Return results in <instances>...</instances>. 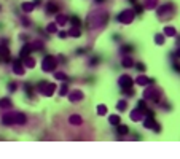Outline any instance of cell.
<instances>
[{
	"label": "cell",
	"mask_w": 180,
	"mask_h": 159,
	"mask_svg": "<svg viewBox=\"0 0 180 159\" xmlns=\"http://www.w3.org/2000/svg\"><path fill=\"white\" fill-rule=\"evenodd\" d=\"M107 21H108V13L107 11H93L91 15H89L88 18V27H91V29H101V27H104L107 24Z\"/></svg>",
	"instance_id": "6da1fadb"
},
{
	"label": "cell",
	"mask_w": 180,
	"mask_h": 159,
	"mask_svg": "<svg viewBox=\"0 0 180 159\" xmlns=\"http://www.w3.org/2000/svg\"><path fill=\"white\" fill-rule=\"evenodd\" d=\"M156 15L160 19L163 21H169L172 16H174V5L168 3V5H161V6H156Z\"/></svg>",
	"instance_id": "7a4b0ae2"
},
{
	"label": "cell",
	"mask_w": 180,
	"mask_h": 159,
	"mask_svg": "<svg viewBox=\"0 0 180 159\" xmlns=\"http://www.w3.org/2000/svg\"><path fill=\"white\" fill-rule=\"evenodd\" d=\"M35 89H37L40 94H43V95H46V97H50V95H53L54 91H56V85H54V83H48V81H40Z\"/></svg>",
	"instance_id": "3957f363"
},
{
	"label": "cell",
	"mask_w": 180,
	"mask_h": 159,
	"mask_svg": "<svg viewBox=\"0 0 180 159\" xmlns=\"http://www.w3.org/2000/svg\"><path fill=\"white\" fill-rule=\"evenodd\" d=\"M143 99L145 100H153V102H161V91L156 88H147L143 91Z\"/></svg>",
	"instance_id": "277c9868"
},
{
	"label": "cell",
	"mask_w": 180,
	"mask_h": 159,
	"mask_svg": "<svg viewBox=\"0 0 180 159\" xmlns=\"http://www.w3.org/2000/svg\"><path fill=\"white\" fill-rule=\"evenodd\" d=\"M58 67V59L53 56H45L43 62H41V70L43 72H53Z\"/></svg>",
	"instance_id": "5b68a950"
},
{
	"label": "cell",
	"mask_w": 180,
	"mask_h": 159,
	"mask_svg": "<svg viewBox=\"0 0 180 159\" xmlns=\"http://www.w3.org/2000/svg\"><path fill=\"white\" fill-rule=\"evenodd\" d=\"M134 18H136L134 10H123L116 19H118V22H121V24H131L134 21Z\"/></svg>",
	"instance_id": "8992f818"
},
{
	"label": "cell",
	"mask_w": 180,
	"mask_h": 159,
	"mask_svg": "<svg viewBox=\"0 0 180 159\" xmlns=\"http://www.w3.org/2000/svg\"><path fill=\"white\" fill-rule=\"evenodd\" d=\"M142 121H143L142 124H143V127H145V129H151V130H155L156 134H160V132H161V126L153 119V116H147V118H143Z\"/></svg>",
	"instance_id": "52a82bcc"
},
{
	"label": "cell",
	"mask_w": 180,
	"mask_h": 159,
	"mask_svg": "<svg viewBox=\"0 0 180 159\" xmlns=\"http://www.w3.org/2000/svg\"><path fill=\"white\" fill-rule=\"evenodd\" d=\"M118 85H120V88H121V91H123V89H129V88H132L134 80L131 78L129 75H121L120 80H118Z\"/></svg>",
	"instance_id": "ba28073f"
},
{
	"label": "cell",
	"mask_w": 180,
	"mask_h": 159,
	"mask_svg": "<svg viewBox=\"0 0 180 159\" xmlns=\"http://www.w3.org/2000/svg\"><path fill=\"white\" fill-rule=\"evenodd\" d=\"M24 64H23V60L21 59H16V60H13V72H15L16 75H24L26 70H24Z\"/></svg>",
	"instance_id": "9c48e42d"
},
{
	"label": "cell",
	"mask_w": 180,
	"mask_h": 159,
	"mask_svg": "<svg viewBox=\"0 0 180 159\" xmlns=\"http://www.w3.org/2000/svg\"><path fill=\"white\" fill-rule=\"evenodd\" d=\"M0 62H11L10 51H8V46H6V45L0 46Z\"/></svg>",
	"instance_id": "30bf717a"
},
{
	"label": "cell",
	"mask_w": 180,
	"mask_h": 159,
	"mask_svg": "<svg viewBox=\"0 0 180 159\" xmlns=\"http://www.w3.org/2000/svg\"><path fill=\"white\" fill-rule=\"evenodd\" d=\"M134 83H137L139 86H148V85H153L155 80H151V78H148V77H145V75H139V77L136 78Z\"/></svg>",
	"instance_id": "8fae6325"
},
{
	"label": "cell",
	"mask_w": 180,
	"mask_h": 159,
	"mask_svg": "<svg viewBox=\"0 0 180 159\" xmlns=\"http://www.w3.org/2000/svg\"><path fill=\"white\" fill-rule=\"evenodd\" d=\"M83 97H85V95H83V91H80V89H75V91L69 92V100L70 102H78Z\"/></svg>",
	"instance_id": "7c38bea8"
},
{
	"label": "cell",
	"mask_w": 180,
	"mask_h": 159,
	"mask_svg": "<svg viewBox=\"0 0 180 159\" xmlns=\"http://www.w3.org/2000/svg\"><path fill=\"white\" fill-rule=\"evenodd\" d=\"M2 123L5 124V126H13V124H16V119H15V113H6V115H3Z\"/></svg>",
	"instance_id": "4fadbf2b"
},
{
	"label": "cell",
	"mask_w": 180,
	"mask_h": 159,
	"mask_svg": "<svg viewBox=\"0 0 180 159\" xmlns=\"http://www.w3.org/2000/svg\"><path fill=\"white\" fill-rule=\"evenodd\" d=\"M131 119L132 121H136V123H139V121H142L143 119V112H140L139 108H136V110H132V112H131Z\"/></svg>",
	"instance_id": "5bb4252c"
},
{
	"label": "cell",
	"mask_w": 180,
	"mask_h": 159,
	"mask_svg": "<svg viewBox=\"0 0 180 159\" xmlns=\"http://www.w3.org/2000/svg\"><path fill=\"white\" fill-rule=\"evenodd\" d=\"M58 11H59V6L54 3V2H48L46 5V13L48 15H58Z\"/></svg>",
	"instance_id": "9a60e30c"
},
{
	"label": "cell",
	"mask_w": 180,
	"mask_h": 159,
	"mask_svg": "<svg viewBox=\"0 0 180 159\" xmlns=\"http://www.w3.org/2000/svg\"><path fill=\"white\" fill-rule=\"evenodd\" d=\"M30 51H32L30 45H24L23 48H21V51H19V59H24L26 56H29V54H30Z\"/></svg>",
	"instance_id": "2e32d148"
},
{
	"label": "cell",
	"mask_w": 180,
	"mask_h": 159,
	"mask_svg": "<svg viewBox=\"0 0 180 159\" xmlns=\"http://www.w3.org/2000/svg\"><path fill=\"white\" fill-rule=\"evenodd\" d=\"M69 123H70L72 126H80V124L83 123V118L80 115H72L70 118H69Z\"/></svg>",
	"instance_id": "e0dca14e"
},
{
	"label": "cell",
	"mask_w": 180,
	"mask_h": 159,
	"mask_svg": "<svg viewBox=\"0 0 180 159\" xmlns=\"http://www.w3.org/2000/svg\"><path fill=\"white\" fill-rule=\"evenodd\" d=\"M21 60H23V64H24L26 68H32V67H35V60H34V57H30V56H26L24 59H21Z\"/></svg>",
	"instance_id": "ac0fdd59"
},
{
	"label": "cell",
	"mask_w": 180,
	"mask_h": 159,
	"mask_svg": "<svg viewBox=\"0 0 180 159\" xmlns=\"http://www.w3.org/2000/svg\"><path fill=\"white\" fill-rule=\"evenodd\" d=\"M128 132H129V127L128 126H124V124H118V126H116V134L118 135H128Z\"/></svg>",
	"instance_id": "d6986e66"
},
{
	"label": "cell",
	"mask_w": 180,
	"mask_h": 159,
	"mask_svg": "<svg viewBox=\"0 0 180 159\" xmlns=\"http://www.w3.org/2000/svg\"><path fill=\"white\" fill-rule=\"evenodd\" d=\"M158 6V0H145L143 2V8L147 10H155Z\"/></svg>",
	"instance_id": "ffe728a7"
},
{
	"label": "cell",
	"mask_w": 180,
	"mask_h": 159,
	"mask_svg": "<svg viewBox=\"0 0 180 159\" xmlns=\"http://www.w3.org/2000/svg\"><path fill=\"white\" fill-rule=\"evenodd\" d=\"M163 33H164L166 37H175L177 35V30L172 26H168V27H164V32Z\"/></svg>",
	"instance_id": "44dd1931"
},
{
	"label": "cell",
	"mask_w": 180,
	"mask_h": 159,
	"mask_svg": "<svg viewBox=\"0 0 180 159\" xmlns=\"http://www.w3.org/2000/svg\"><path fill=\"white\" fill-rule=\"evenodd\" d=\"M15 119H16V124H21V126L27 123V118L24 113H15Z\"/></svg>",
	"instance_id": "7402d4cb"
},
{
	"label": "cell",
	"mask_w": 180,
	"mask_h": 159,
	"mask_svg": "<svg viewBox=\"0 0 180 159\" xmlns=\"http://www.w3.org/2000/svg\"><path fill=\"white\" fill-rule=\"evenodd\" d=\"M21 8H23V11H26V13H30V11H34L35 5H34V2H24L21 5Z\"/></svg>",
	"instance_id": "603a6c76"
},
{
	"label": "cell",
	"mask_w": 180,
	"mask_h": 159,
	"mask_svg": "<svg viewBox=\"0 0 180 159\" xmlns=\"http://www.w3.org/2000/svg\"><path fill=\"white\" fill-rule=\"evenodd\" d=\"M121 65H123V67H126V68L132 67V65H134L132 57H129V56H124V57H123V60H121Z\"/></svg>",
	"instance_id": "cb8c5ba5"
},
{
	"label": "cell",
	"mask_w": 180,
	"mask_h": 159,
	"mask_svg": "<svg viewBox=\"0 0 180 159\" xmlns=\"http://www.w3.org/2000/svg\"><path fill=\"white\" fill-rule=\"evenodd\" d=\"M120 121H121V119H120L118 115H110V116H108V123L112 124V126H118Z\"/></svg>",
	"instance_id": "d4e9b609"
},
{
	"label": "cell",
	"mask_w": 180,
	"mask_h": 159,
	"mask_svg": "<svg viewBox=\"0 0 180 159\" xmlns=\"http://www.w3.org/2000/svg\"><path fill=\"white\" fill-rule=\"evenodd\" d=\"M67 33H69V37H73V38H78V37L81 35V32H80L78 27H72V29L69 30Z\"/></svg>",
	"instance_id": "484cf974"
},
{
	"label": "cell",
	"mask_w": 180,
	"mask_h": 159,
	"mask_svg": "<svg viewBox=\"0 0 180 159\" xmlns=\"http://www.w3.org/2000/svg\"><path fill=\"white\" fill-rule=\"evenodd\" d=\"M0 108H11V100L8 97L0 99Z\"/></svg>",
	"instance_id": "4316f807"
},
{
	"label": "cell",
	"mask_w": 180,
	"mask_h": 159,
	"mask_svg": "<svg viewBox=\"0 0 180 159\" xmlns=\"http://www.w3.org/2000/svg\"><path fill=\"white\" fill-rule=\"evenodd\" d=\"M67 21H69V18L64 16V15H58V16H56V24H58V26H64Z\"/></svg>",
	"instance_id": "83f0119b"
},
{
	"label": "cell",
	"mask_w": 180,
	"mask_h": 159,
	"mask_svg": "<svg viewBox=\"0 0 180 159\" xmlns=\"http://www.w3.org/2000/svg\"><path fill=\"white\" fill-rule=\"evenodd\" d=\"M164 40H166L164 33H156V35H155V43L156 45H164Z\"/></svg>",
	"instance_id": "f1b7e54d"
},
{
	"label": "cell",
	"mask_w": 180,
	"mask_h": 159,
	"mask_svg": "<svg viewBox=\"0 0 180 159\" xmlns=\"http://www.w3.org/2000/svg\"><path fill=\"white\" fill-rule=\"evenodd\" d=\"M116 108H118V112H124V110L128 108V102L126 100H118V103H116Z\"/></svg>",
	"instance_id": "f546056e"
},
{
	"label": "cell",
	"mask_w": 180,
	"mask_h": 159,
	"mask_svg": "<svg viewBox=\"0 0 180 159\" xmlns=\"http://www.w3.org/2000/svg\"><path fill=\"white\" fill-rule=\"evenodd\" d=\"M46 32H50V33L58 32V24H56V22H51V24H48V26H46Z\"/></svg>",
	"instance_id": "4dcf8cb0"
},
{
	"label": "cell",
	"mask_w": 180,
	"mask_h": 159,
	"mask_svg": "<svg viewBox=\"0 0 180 159\" xmlns=\"http://www.w3.org/2000/svg\"><path fill=\"white\" fill-rule=\"evenodd\" d=\"M97 115H99V116H104V115H107V107L104 105V103H101V105H97Z\"/></svg>",
	"instance_id": "1f68e13d"
},
{
	"label": "cell",
	"mask_w": 180,
	"mask_h": 159,
	"mask_svg": "<svg viewBox=\"0 0 180 159\" xmlns=\"http://www.w3.org/2000/svg\"><path fill=\"white\" fill-rule=\"evenodd\" d=\"M137 108H139L140 112H145V110H147V102H145V99L137 102Z\"/></svg>",
	"instance_id": "d6a6232c"
},
{
	"label": "cell",
	"mask_w": 180,
	"mask_h": 159,
	"mask_svg": "<svg viewBox=\"0 0 180 159\" xmlns=\"http://www.w3.org/2000/svg\"><path fill=\"white\" fill-rule=\"evenodd\" d=\"M30 48H32V51L34 50H43V43H41V41H35V43H30Z\"/></svg>",
	"instance_id": "836d02e7"
},
{
	"label": "cell",
	"mask_w": 180,
	"mask_h": 159,
	"mask_svg": "<svg viewBox=\"0 0 180 159\" xmlns=\"http://www.w3.org/2000/svg\"><path fill=\"white\" fill-rule=\"evenodd\" d=\"M142 11H143V5L134 3V13H136V15H142Z\"/></svg>",
	"instance_id": "e575fe53"
},
{
	"label": "cell",
	"mask_w": 180,
	"mask_h": 159,
	"mask_svg": "<svg viewBox=\"0 0 180 159\" xmlns=\"http://www.w3.org/2000/svg\"><path fill=\"white\" fill-rule=\"evenodd\" d=\"M54 78H56V80H62V81L67 80V77H65L64 72H56V73H54Z\"/></svg>",
	"instance_id": "d590c367"
},
{
	"label": "cell",
	"mask_w": 180,
	"mask_h": 159,
	"mask_svg": "<svg viewBox=\"0 0 180 159\" xmlns=\"http://www.w3.org/2000/svg\"><path fill=\"white\" fill-rule=\"evenodd\" d=\"M67 92H69V88H67V83H64V85L59 88V94L61 95H67Z\"/></svg>",
	"instance_id": "8d00e7d4"
},
{
	"label": "cell",
	"mask_w": 180,
	"mask_h": 159,
	"mask_svg": "<svg viewBox=\"0 0 180 159\" xmlns=\"http://www.w3.org/2000/svg\"><path fill=\"white\" fill-rule=\"evenodd\" d=\"M70 22H72V26H73V27H80V26H81L80 19H78L77 16H72V18H70Z\"/></svg>",
	"instance_id": "74e56055"
},
{
	"label": "cell",
	"mask_w": 180,
	"mask_h": 159,
	"mask_svg": "<svg viewBox=\"0 0 180 159\" xmlns=\"http://www.w3.org/2000/svg\"><path fill=\"white\" fill-rule=\"evenodd\" d=\"M99 62H101V57H99V56H94L91 60H89V65H91V67H94V65H97Z\"/></svg>",
	"instance_id": "f35d334b"
},
{
	"label": "cell",
	"mask_w": 180,
	"mask_h": 159,
	"mask_svg": "<svg viewBox=\"0 0 180 159\" xmlns=\"http://www.w3.org/2000/svg\"><path fill=\"white\" fill-rule=\"evenodd\" d=\"M24 89H26L27 95H29V97H32V95H34V89H32V86H30V85H24Z\"/></svg>",
	"instance_id": "ab89813d"
},
{
	"label": "cell",
	"mask_w": 180,
	"mask_h": 159,
	"mask_svg": "<svg viewBox=\"0 0 180 159\" xmlns=\"http://www.w3.org/2000/svg\"><path fill=\"white\" fill-rule=\"evenodd\" d=\"M120 51L124 54V53H131V51H132V46H128V45H124V46H121L120 48Z\"/></svg>",
	"instance_id": "60d3db41"
},
{
	"label": "cell",
	"mask_w": 180,
	"mask_h": 159,
	"mask_svg": "<svg viewBox=\"0 0 180 159\" xmlns=\"http://www.w3.org/2000/svg\"><path fill=\"white\" fill-rule=\"evenodd\" d=\"M136 68H137L139 72H145V65L142 64V62H137V64H136Z\"/></svg>",
	"instance_id": "b9f144b4"
},
{
	"label": "cell",
	"mask_w": 180,
	"mask_h": 159,
	"mask_svg": "<svg viewBox=\"0 0 180 159\" xmlns=\"http://www.w3.org/2000/svg\"><path fill=\"white\" fill-rule=\"evenodd\" d=\"M8 91H11V92L16 91V85H15V83H10V85H8Z\"/></svg>",
	"instance_id": "7bdbcfd3"
},
{
	"label": "cell",
	"mask_w": 180,
	"mask_h": 159,
	"mask_svg": "<svg viewBox=\"0 0 180 159\" xmlns=\"http://www.w3.org/2000/svg\"><path fill=\"white\" fill-rule=\"evenodd\" d=\"M21 22H23V26H29L30 24V21H29V18H23V19H21Z\"/></svg>",
	"instance_id": "ee69618b"
},
{
	"label": "cell",
	"mask_w": 180,
	"mask_h": 159,
	"mask_svg": "<svg viewBox=\"0 0 180 159\" xmlns=\"http://www.w3.org/2000/svg\"><path fill=\"white\" fill-rule=\"evenodd\" d=\"M65 37H69V33H67L65 30H62V32H59V38H65Z\"/></svg>",
	"instance_id": "f6af8a7d"
},
{
	"label": "cell",
	"mask_w": 180,
	"mask_h": 159,
	"mask_svg": "<svg viewBox=\"0 0 180 159\" xmlns=\"http://www.w3.org/2000/svg\"><path fill=\"white\" fill-rule=\"evenodd\" d=\"M174 56H175V57H180V46L177 48V51H175V54H174Z\"/></svg>",
	"instance_id": "bcb514c9"
},
{
	"label": "cell",
	"mask_w": 180,
	"mask_h": 159,
	"mask_svg": "<svg viewBox=\"0 0 180 159\" xmlns=\"http://www.w3.org/2000/svg\"><path fill=\"white\" fill-rule=\"evenodd\" d=\"M174 68H175V72L180 73V65H178V64H174Z\"/></svg>",
	"instance_id": "7dc6e473"
},
{
	"label": "cell",
	"mask_w": 180,
	"mask_h": 159,
	"mask_svg": "<svg viewBox=\"0 0 180 159\" xmlns=\"http://www.w3.org/2000/svg\"><path fill=\"white\" fill-rule=\"evenodd\" d=\"M41 3V0H34V5H40Z\"/></svg>",
	"instance_id": "c3c4849f"
},
{
	"label": "cell",
	"mask_w": 180,
	"mask_h": 159,
	"mask_svg": "<svg viewBox=\"0 0 180 159\" xmlns=\"http://www.w3.org/2000/svg\"><path fill=\"white\" fill-rule=\"evenodd\" d=\"M177 37V35H175ZM177 45H180V37H177Z\"/></svg>",
	"instance_id": "681fc988"
},
{
	"label": "cell",
	"mask_w": 180,
	"mask_h": 159,
	"mask_svg": "<svg viewBox=\"0 0 180 159\" xmlns=\"http://www.w3.org/2000/svg\"><path fill=\"white\" fill-rule=\"evenodd\" d=\"M104 2V0H96V3H102Z\"/></svg>",
	"instance_id": "f907efd6"
},
{
	"label": "cell",
	"mask_w": 180,
	"mask_h": 159,
	"mask_svg": "<svg viewBox=\"0 0 180 159\" xmlns=\"http://www.w3.org/2000/svg\"><path fill=\"white\" fill-rule=\"evenodd\" d=\"M129 2H131V3H136V0H129Z\"/></svg>",
	"instance_id": "816d5d0a"
}]
</instances>
